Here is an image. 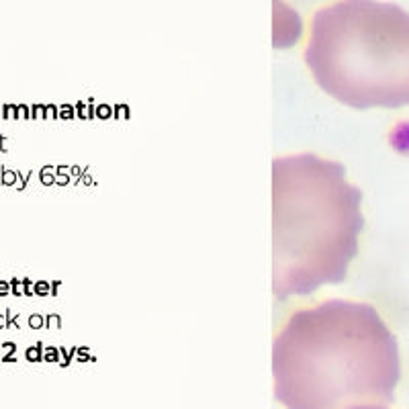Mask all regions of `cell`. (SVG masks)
Returning a JSON list of instances; mask_svg holds the SVG:
<instances>
[{
  "label": "cell",
  "mask_w": 409,
  "mask_h": 409,
  "mask_svg": "<svg viewBox=\"0 0 409 409\" xmlns=\"http://www.w3.org/2000/svg\"><path fill=\"white\" fill-rule=\"evenodd\" d=\"M399 378V344L368 303L297 309L272 342L274 397L285 409L391 405Z\"/></svg>",
  "instance_id": "obj_1"
},
{
  "label": "cell",
  "mask_w": 409,
  "mask_h": 409,
  "mask_svg": "<svg viewBox=\"0 0 409 409\" xmlns=\"http://www.w3.org/2000/svg\"><path fill=\"white\" fill-rule=\"evenodd\" d=\"M362 191L317 154L272 160V293L278 301L338 285L358 254Z\"/></svg>",
  "instance_id": "obj_2"
},
{
  "label": "cell",
  "mask_w": 409,
  "mask_h": 409,
  "mask_svg": "<svg viewBox=\"0 0 409 409\" xmlns=\"http://www.w3.org/2000/svg\"><path fill=\"white\" fill-rule=\"evenodd\" d=\"M305 64L315 84L346 107H409V13L381 0H338L319 8Z\"/></svg>",
  "instance_id": "obj_3"
},
{
  "label": "cell",
  "mask_w": 409,
  "mask_h": 409,
  "mask_svg": "<svg viewBox=\"0 0 409 409\" xmlns=\"http://www.w3.org/2000/svg\"><path fill=\"white\" fill-rule=\"evenodd\" d=\"M350 409H389L387 405H356V407H350Z\"/></svg>",
  "instance_id": "obj_4"
},
{
  "label": "cell",
  "mask_w": 409,
  "mask_h": 409,
  "mask_svg": "<svg viewBox=\"0 0 409 409\" xmlns=\"http://www.w3.org/2000/svg\"><path fill=\"white\" fill-rule=\"evenodd\" d=\"M4 293H6V285L0 283V295H4Z\"/></svg>",
  "instance_id": "obj_5"
}]
</instances>
